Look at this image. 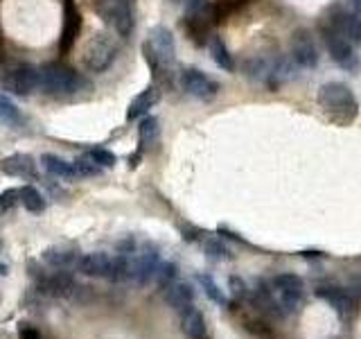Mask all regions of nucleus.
Returning a JSON list of instances; mask_svg holds the SVG:
<instances>
[{
    "label": "nucleus",
    "mask_w": 361,
    "mask_h": 339,
    "mask_svg": "<svg viewBox=\"0 0 361 339\" xmlns=\"http://www.w3.org/2000/svg\"><path fill=\"white\" fill-rule=\"evenodd\" d=\"M316 102H319V109L325 113L332 122L348 127L357 120L359 105L355 93L345 86L343 82H327L319 88L316 93Z\"/></svg>",
    "instance_id": "1"
},
{
    "label": "nucleus",
    "mask_w": 361,
    "mask_h": 339,
    "mask_svg": "<svg viewBox=\"0 0 361 339\" xmlns=\"http://www.w3.org/2000/svg\"><path fill=\"white\" fill-rule=\"evenodd\" d=\"M142 56L154 79H161L165 73H169L174 68L176 61V43L174 34L169 32L165 25H156L149 30L147 39L142 43Z\"/></svg>",
    "instance_id": "2"
},
{
    "label": "nucleus",
    "mask_w": 361,
    "mask_h": 339,
    "mask_svg": "<svg viewBox=\"0 0 361 339\" xmlns=\"http://www.w3.org/2000/svg\"><path fill=\"white\" fill-rule=\"evenodd\" d=\"M39 86L52 95H73L88 86L86 79L61 61H50L39 71Z\"/></svg>",
    "instance_id": "3"
},
{
    "label": "nucleus",
    "mask_w": 361,
    "mask_h": 339,
    "mask_svg": "<svg viewBox=\"0 0 361 339\" xmlns=\"http://www.w3.org/2000/svg\"><path fill=\"white\" fill-rule=\"evenodd\" d=\"M321 34H323L325 48H327V52H330L332 61L336 66H341L343 71L355 75L359 71V56L355 54L353 43H350L334 25H323L321 28Z\"/></svg>",
    "instance_id": "4"
},
{
    "label": "nucleus",
    "mask_w": 361,
    "mask_h": 339,
    "mask_svg": "<svg viewBox=\"0 0 361 339\" xmlns=\"http://www.w3.org/2000/svg\"><path fill=\"white\" fill-rule=\"evenodd\" d=\"M116 52H118L116 41L109 34L99 32L93 39H88V43L84 45L82 61L90 73H104L113 64V59H116Z\"/></svg>",
    "instance_id": "5"
},
{
    "label": "nucleus",
    "mask_w": 361,
    "mask_h": 339,
    "mask_svg": "<svg viewBox=\"0 0 361 339\" xmlns=\"http://www.w3.org/2000/svg\"><path fill=\"white\" fill-rule=\"evenodd\" d=\"M180 88H183L188 95L197 97L201 102H210L219 93V84L206 73H201L199 68H185V71L180 73Z\"/></svg>",
    "instance_id": "6"
},
{
    "label": "nucleus",
    "mask_w": 361,
    "mask_h": 339,
    "mask_svg": "<svg viewBox=\"0 0 361 339\" xmlns=\"http://www.w3.org/2000/svg\"><path fill=\"white\" fill-rule=\"evenodd\" d=\"M37 86H39V68H34L30 64H20L16 68H11L3 77V88L18 97H27Z\"/></svg>",
    "instance_id": "7"
},
{
    "label": "nucleus",
    "mask_w": 361,
    "mask_h": 339,
    "mask_svg": "<svg viewBox=\"0 0 361 339\" xmlns=\"http://www.w3.org/2000/svg\"><path fill=\"white\" fill-rule=\"evenodd\" d=\"M97 11L106 18L109 25L116 28L120 37H129L133 30V11L129 0H104V5H97Z\"/></svg>",
    "instance_id": "8"
},
{
    "label": "nucleus",
    "mask_w": 361,
    "mask_h": 339,
    "mask_svg": "<svg viewBox=\"0 0 361 339\" xmlns=\"http://www.w3.org/2000/svg\"><path fill=\"white\" fill-rule=\"evenodd\" d=\"M291 59L296 61L298 68H312L319 66V48L316 41L307 30H296L291 37Z\"/></svg>",
    "instance_id": "9"
},
{
    "label": "nucleus",
    "mask_w": 361,
    "mask_h": 339,
    "mask_svg": "<svg viewBox=\"0 0 361 339\" xmlns=\"http://www.w3.org/2000/svg\"><path fill=\"white\" fill-rule=\"evenodd\" d=\"M316 297L319 299H325L327 303L332 305L334 312L341 316L343 321H350L353 319V314H355V308H357V303H355V297L350 294L345 287H336V285H321V287H316Z\"/></svg>",
    "instance_id": "10"
},
{
    "label": "nucleus",
    "mask_w": 361,
    "mask_h": 339,
    "mask_svg": "<svg viewBox=\"0 0 361 339\" xmlns=\"http://www.w3.org/2000/svg\"><path fill=\"white\" fill-rule=\"evenodd\" d=\"M158 265H161V256L158 249H142V251L131 256V280L138 285H149L154 280Z\"/></svg>",
    "instance_id": "11"
},
{
    "label": "nucleus",
    "mask_w": 361,
    "mask_h": 339,
    "mask_svg": "<svg viewBox=\"0 0 361 339\" xmlns=\"http://www.w3.org/2000/svg\"><path fill=\"white\" fill-rule=\"evenodd\" d=\"M79 32H82V14H79L75 0H63V30L59 37V52L68 54L77 43Z\"/></svg>",
    "instance_id": "12"
},
{
    "label": "nucleus",
    "mask_w": 361,
    "mask_h": 339,
    "mask_svg": "<svg viewBox=\"0 0 361 339\" xmlns=\"http://www.w3.org/2000/svg\"><path fill=\"white\" fill-rule=\"evenodd\" d=\"M75 290H77L75 280H73V276L68 274L66 269H56L54 274L41 276V280H39V292L50 294V297H56V299L73 297Z\"/></svg>",
    "instance_id": "13"
},
{
    "label": "nucleus",
    "mask_w": 361,
    "mask_h": 339,
    "mask_svg": "<svg viewBox=\"0 0 361 339\" xmlns=\"http://www.w3.org/2000/svg\"><path fill=\"white\" fill-rule=\"evenodd\" d=\"M0 172H5L9 177H16V179H30V181H34L39 177L37 161H34L30 154H23V152L3 158V161H0Z\"/></svg>",
    "instance_id": "14"
},
{
    "label": "nucleus",
    "mask_w": 361,
    "mask_h": 339,
    "mask_svg": "<svg viewBox=\"0 0 361 339\" xmlns=\"http://www.w3.org/2000/svg\"><path fill=\"white\" fill-rule=\"evenodd\" d=\"M111 254L97 251V254H86L77 260V271L90 278H109L111 269Z\"/></svg>",
    "instance_id": "15"
},
{
    "label": "nucleus",
    "mask_w": 361,
    "mask_h": 339,
    "mask_svg": "<svg viewBox=\"0 0 361 339\" xmlns=\"http://www.w3.org/2000/svg\"><path fill=\"white\" fill-rule=\"evenodd\" d=\"M165 301L169 308H174L176 312H183L195 303V287L185 280H174L172 285L165 290Z\"/></svg>",
    "instance_id": "16"
},
{
    "label": "nucleus",
    "mask_w": 361,
    "mask_h": 339,
    "mask_svg": "<svg viewBox=\"0 0 361 339\" xmlns=\"http://www.w3.org/2000/svg\"><path fill=\"white\" fill-rule=\"evenodd\" d=\"M158 100H161V90H158V86H147L129 102L127 120L131 122V120H138L140 116H147L149 109H154L158 105Z\"/></svg>",
    "instance_id": "17"
},
{
    "label": "nucleus",
    "mask_w": 361,
    "mask_h": 339,
    "mask_svg": "<svg viewBox=\"0 0 361 339\" xmlns=\"http://www.w3.org/2000/svg\"><path fill=\"white\" fill-rule=\"evenodd\" d=\"M210 9L201 11V14H188L183 20V28L188 32V37L195 41L197 45H203L210 41Z\"/></svg>",
    "instance_id": "18"
},
{
    "label": "nucleus",
    "mask_w": 361,
    "mask_h": 339,
    "mask_svg": "<svg viewBox=\"0 0 361 339\" xmlns=\"http://www.w3.org/2000/svg\"><path fill=\"white\" fill-rule=\"evenodd\" d=\"M41 258H43V263L52 269H73V267H77V260H79V256L73 251V249H61V246L45 249Z\"/></svg>",
    "instance_id": "19"
},
{
    "label": "nucleus",
    "mask_w": 361,
    "mask_h": 339,
    "mask_svg": "<svg viewBox=\"0 0 361 339\" xmlns=\"http://www.w3.org/2000/svg\"><path fill=\"white\" fill-rule=\"evenodd\" d=\"M180 331L185 333V337L190 339H203L206 337V319H203V314L195 308V305H190L188 310L180 312Z\"/></svg>",
    "instance_id": "20"
},
{
    "label": "nucleus",
    "mask_w": 361,
    "mask_h": 339,
    "mask_svg": "<svg viewBox=\"0 0 361 339\" xmlns=\"http://www.w3.org/2000/svg\"><path fill=\"white\" fill-rule=\"evenodd\" d=\"M41 167L56 179H77L73 163L66 161V158H61V156H56V154H43Z\"/></svg>",
    "instance_id": "21"
},
{
    "label": "nucleus",
    "mask_w": 361,
    "mask_h": 339,
    "mask_svg": "<svg viewBox=\"0 0 361 339\" xmlns=\"http://www.w3.org/2000/svg\"><path fill=\"white\" fill-rule=\"evenodd\" d=\"M251 0H212L210 3V18L212 23H224L228 16L237 14Z\"/></svg>",
    "instance_id": "22"
},
{
    "label": "nucleus",
    "mask_w": 361,
    "mask_h": 339,
    "mask_svg": "<svg viewBox=\"0 0 361 339\" xmlns=\"http://www.w3.org/2000/svg\"><path fill=\"white\" fill-rule=\"evenodd\" d=\"M208 48H210V54H212L214 64H217V66L221 68V71H228V73L235 71L233 54L228 52V48H226V43L221 41V37H210Z\"/></svg>",
    "instance_id": "23"
},
{
    "label": "nucleus",
    "mask_w": 361,
    "mask_h": 339,
    "mask_svg": "<svg viewBox=\"0 0 361 339\" xmlns=\"http://www.w3.org/2000/svg\"><path fill=\"white\" fill-rule=\"evenodd\" d=\"M18 190H20V206L25 208V210H30V213H43L45 206H48L45 197L34 186H23Z\"/></svg>",
    "instance_id": "24"
},
{
    "label": "nucleus",
    "mask_w": 361,
    "mask_h": 339,
    "mask_svg": "<svg viewBox=\"0 0 361 339\" xmlns=\"http://www.w3.org/2000/svg\"><path fill=\"white\" fill-rule=\"evenodd\" d=\"M158 133H161V129H158V120L154 116L142 118V122L138 124V141H140L138 150L145 152L147 147H152L158 141Z\"/></svg>",
    "instance_id": "25"
},
{
    "label": "nucleus",
    "mask_w": 361,
    "mask_h": 339,
    "mask_svg": "<svg viewBox=\"0 0 361 339\" xmlns=\"http://www.w3.org/2000/svg\"><path fill=\"white\" fill-rule=\"evenodd\" d=\"M203 251H206L208 260H214V263H221V260H233V254L231 249L224 244L221 237H206V242H203Z\"/></svg>",
    "instance_id": "26"
},
{
    "label": "nucleus",
    "mask_w": 361,
    "mask_h": 339,
    "mask_svg": "<svg viewBox=\"0 0 361 339\" xmlns=\"http://www.w3.org/2000/svg\"><path fill=\"white\" fill-rule=\"evenodd\" d=\"M197 280H199V285L203 290V294L212 301V303H217V305H228V299L224 297V292L219 290V285L214 282L208 274H197Z\"/></svg>",
    "instance_id": "27"
},
{
    "label": "nucleus",
    "mask_w": 361,
    "mask_h": 339,
    "mask_svg": "<svg viewBox=\"0 0 361 339\" xmlns=\"http://www.w3.org/2000/svg\"><path fill=\"white\" fill-rule=\"evenodd\" d=\"M0 122H5V124H20L23 122V116H20V111L18 107L11 102L5 93H0Z\"/></svg>",
    "instance_id": "28"
},
{
    "label": "nucleus",
    "mask_w": 361,
    "mask_h": 339,
    "mask_svg": "<svg viewBox=\"0 0 361 339\" xmlns=\"http://www.w3.org/2000/svg\"><path fill=\"white\" fill-rule=\"evenodd\" d=\"M176 276H178V265L176 263H161V265H158L154 280H156V285L161 290H167L176 280Z\"/></svg>",
    "instance_id": "29"
},
{
    "label": "nucleus",
    "mask_w": 361,
    "mask_h": 339,
    "mask_svg": "<svg viewBox=\"0 0 361 339\" xmlns=\"http://www.w3.org/2000/svg\"><path fill=\"white\" fill-rule=\"evenodd\" d=\"M73 167H75L77 179H88V177H99L102 174V167L90 161L88 156H82V158H77V161H73Z\"/></svg>",
    "instance_id": "30"
},
{
    "label": "nucleus",
    "mask_w": 361,
    "mask_h": 339,
    "mask_svg": "<svg viewBox=\"0 0 361 339\" xmlns=\"http://www.w3.org/2000/svg\"><path fill=\"white\" fill-rule=\"evenodd\" d=\"M86 156L93 163H97L102 170H104V167H116V163H118V156L113 154V152H109V150H104V147H95V150H88Z\"/></svg>",
    "instance_id": "31"
},
{
    "label": "nucleus",
    "mask_w": 361,
    "mask_h": 339,
    "mask_svg": "<svg viewBox=\"0 0 361 339\" xmlns=\"http://www.w3.org/2000/svg\"><path fill=\"white\" fill-rule=\"evenodd\" d=\"M228 290H231V297L235 301H240V303L251 301V290H248L244 278H240V276H228Z\"/></svg>",
    "instance_id": "32"
},
{
    "label": "nucleus",
    "mask_w": 361,
    "mask_h": 339,
    "mask_svg": "<svg viewBox=\"0 0 361 339\" xmlns=\"http://www.w3.org/2000/svg\"><path fill=\"white\" fill-rule=\"evenodd\" d=\"M274 290H291V292H302V278L296 274H278L274 278Z\"/></svg>",
    "instance_id": "33"
},
{
    "label": "nucleus",
    "mask_w": 361,
    "mask_h": 339,
    "mask_svg": "<svg viewBox=\"0 0 361 339\" xmlns=\"http://www.w3.org/2000/svg\"><path fill=\"white\" fill-rule=\"evenodd\" d=\"M20 203V190L18 188H7L5 192H0V213H7L14 206Z\"/></svg>",
    "instance_id": "34"
},
{
    "label": "nucleus",
    "mask_w": 361,
    "mask_h": 339,
    "mask_svg": "<svg viewBox=\"0 0 361 339\" xmlns=\"http://www.w3.org/2000/svg\"><path fill=\"white\" fill-rule=\"evenodd\" d=\"M18 337L20 339H41L39 331L34 326H30V323H20L18 326Z\"/></svg>",
    "instance_id": "35"
},
{
    "label": "nucleus",
    "mask_w": 361,
    "mask_h": 339,
    "mask_svg": "<svg viewBox=\"0 0 361 339\" xmlns=\"http://www.w3.org/2000/svg\"><path fill=\"white\" fill-rule=\"evenodd\" d=\"M201 235H203V231L197 229V226H192V229H183V240L185 242H197V240H201Z\"/></svg>",
    "instance_id": "36"
},
{
    "label": "nucleus",
    "mask_w": 361,
    "mask_h": 339,
    "mask_svg": "<svg viewBox=\"0 0 361 339\" xmlns=\"http://www.w3.org/2000/svg\"><path fill=\"white\" fill-rule=\"evenodd\" d=\"M219 233H221L224 237H228V240H233V242H240V244H246V240H242V237H240V235H237V233L228 231V229H226V226H219Z\"/></svg>",
    "instance_id": "37"
},
{
    "label": "nucleus",
    "mask_w": 361,
    "mask_h": 339,
    "mask_svg": "<svg viewBox=\"0 0 361 339\" xmlns=\"http://www.w3.org/2000/svg\"><path fill=\"white\" fill-rule=\"evenodd\" d=\"M348 292L353 294L355 299H361V278H357V280L353 282V285L348 287Z\"/></svg>",
    "instance_id": "38"
},
{
    "label": "nucleus",
    "mask_w": 361,
    "mask_h": 339,
    "mask_svg": "<svg viewBox=\"0 0 361 339\" xmlns=\"http://www.w3.org/2000/svg\"><path fill=\"white\" fill-rule=\"evenodd\" d=\"M300 256H302V258H323L321 251H300Z\"/></svg>",
    "instance_id": "39"
},
{
    "label": "nucleus",
    "mask_w": 361,
    "mask_h": 339,
    "mask_svg": "<svg viewBox=\"0 0 361 339\" xmlns=\"http://www.w3.org/2000/svg\"><path fill=\"white\" fill-rule=\"evenodd\" d=\"M353 7H355V14L361 16V0H353Z\"/></svg>",
    "instance_id": "40"
},
{
    "label": "nucleus",
    "mask_w": 361,
    "mask_h": 339,
    "mask_svg": "<svg viewBox=\"0 0 361 339\" xmlns=\"http://www.w3.org/2000/svg\"><path fill=\"white\" fill-rule=\"evenodd\" d=\"M7 274H9V267L0 263V276H7Z\"/></svg>",
    "instance_id": "41"
},
{
    "label": "nucleus",
    "mask_w": 361,
    "mask_h": 339,
    "mask_svg": "<svg viewBox=\"0 0 361 339\" xmlns=\"http://www.w3.org/2000/svg\"><path fill=\"white\" fill-rule=\"evenodd\" d=\"M172 3H185V0H172Z\"/></svg>",
    "instance_id": "42"
},
{
    "label": "nucleus",
    "mask_w": 361,
    "mask_h": 339,
    "mask_svg": "<svg viewBox=\"0 0 361 339\" xmlns=\"http://www.w3.org/2000/svg\"><path fill=\"white\" fill-rule=\"evenodd\" d=\"M0 249H3V240H0Z\"/></svg>",
    "instance_id": "43"
},
{
    "label": "nucleus",
    "mask_w": 361,
    "mask_h": 339,
    "mask_svg": "<svg viewBox=\"0 0 361 339\" xmlns=\"http://www.w3.org/2000/svg\"><path fill=\"white\" fill-rule=\"evenodd\" d=\"M359 43H361V41H359Z\"/></svg>",
    "instance_id": "44"
}]
</instances>
